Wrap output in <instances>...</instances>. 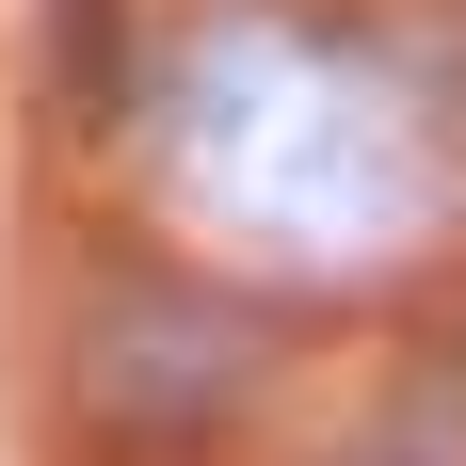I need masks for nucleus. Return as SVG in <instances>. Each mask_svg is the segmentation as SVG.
<instances>
[{"instance_id": "obj_1", "label": "nucleus", "mask_w": 466, "mask_h": 466, "mask_svg": "<svg viewBox=\"0 0 466 466\" xmlns=\"http://www.w3.org/2000/svg\"><path fill=\"white\" fill-rule=\"evenodd\" d=\"M161 161L226 241H274V258H386L434 209L402 65L322 16H209L161 81Z\"/></svg>"}]
</instances>
